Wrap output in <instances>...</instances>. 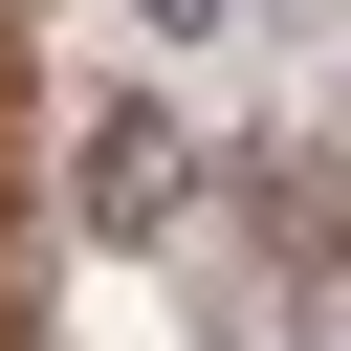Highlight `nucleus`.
Instances as JSON below:
<instances>
[{"mask_svg": "<svg viewBox=\"0 0 351 351\" xmlns=\"http://www.w3.org/2000/svg\"><path fill=\"white\" fill-rule=\"evenodd\" d=\"M197 176H219V154H197L154 88H110V110L66 132V219H88V241H176V219H197Z\"/></svg>", "mask_w": 351, "mask_h": 351, "instance_id": "1", "label": "nucleus"}, {"mask_svg": "<svg viewBox=\"0 0 351 351\" xmlns=\"http://www.w3.org/2000/svg\"><path fill=\"white\" fill-rule=\"evenodd\" d=\"M132 22H154V44H197V22H241V0H132Z\"/></svg>", "mask_w": 351, "mask_h": 351, "instance_id": "2", "label": "nucleus"}]
</instances>
